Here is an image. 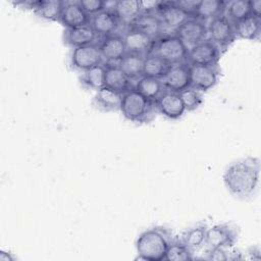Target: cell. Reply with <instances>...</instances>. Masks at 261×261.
<instances>
[{"mask_svg": "<svg viewBox=\"0 0 261 261\" xmlns=\"http://www.w3.org/2000/svg\"><path fill=\"white\" fill-rule=\"evenodd\" d=\"M222 178L225 188L233 197L241 200L251 199L259 188V158L249 156L231 162L225 168Z\"/></svg>", "mask_w": 261, "mask_h": 261, "instance_id": "cell-1", "label": "cell"}, {"mask_svg": "<svg viewBox=\"0 0 261 261\" xmlns=\"http://www.w3.org/2000/svg\"><path fill=\"white\" fill-rule=\"evenodd\" d=\"M174 239L172 231L161 225H155L142 231L136 240L138 259L145 261H162L167 249Z\"/></svg>", "mask_w": 261, "mask_h": 261, "instance_id": "cell-2", "label": "cell"}, {"mask_svg": "<svg viewBox=\"0 0 261 261\" xmlns=\"http://www.w3.org/2000/svg\"><path fill=\"white\" fill-rule=\"evenodd\" d=\"M119 111L125 119L139 124L152 122L158 112L155 102L143 96L135 88L122 95Z\"/></svg>", "mask_w": 261, "mask_h": 261, "instance_id": "cell-3", "label": "cell"}, {"mask_svg": "<svg viewBox=\"0 0 261 261\" xmlns=\"http://www.w3.org/2000/svg\"><path fill=\"white\" fill-rule=\"evenodd\" d=\"M190 48L174 33L164 34L154 42L152 53L160 56L171 65L188 62Z\"/></svg>", "mask_w": 261, "mask_h": 261, "instance_id": "cell-4", "label": "cell"}, {"mask_svg": "<svg viewBox=\"0 0 261 261\" xmlns=\"http://www.w3.org/2000/svg\"><path fill=\"white\" fill-rule=\"evenodd\" d=\"M208 39L213 41L224 53L236 41L233 22L225 15H219L207 22Z\"/></svg>", "mask_w": 261, "mask_h": 261, "instance_id": "cell-5", "label": "cell"}, {"mask_svg": "<svg viewBox=\"0 0 261 261\" xmlns=\"http://www.w3.org/2000/svg\"><path fill=\"white\" fill-rule=\"evenodd\" d=\"M103 63L104 60L100 52L99 42L72 48L70 50L68 64L69 67L74 71H79L81 73Z\"/></svg>", "mask_w": 261, "mask_h": 261, "instance_id": "cell-6", "label": "cell"}, {"mask_svg": "<svg viewBox=\"0 0 261 261\" xmlns=\"http://www.w3.org/2000/svg\"><path fill=\"white\" fill-rule=\"evenodd\" d=\"M240 236V229L231 223H217L207 229L206 244L208 249L232 248Z\"/></svg>", "mask_w": 261, "mask_h": 261, "instance_id": "cell-7", "label": "cell"}, {"mask_svg": "<svg viewBox=\"0 0 261 261\" xmlns=\"http://www.w3.org/2000/svg\"><path fill=\"white\" fill-rule=\"evenodd\" d=\"M222 54L213 41L206 39L190 48L188 63L190 65H218Z\"/></svg>", "mask_w": 261, "mask_h": 261, "instance_id": "cell-8", "label": "cell"}, {"mask_svg": "<svg viewBox=\"0 0 261 261\" xmlns=\"http://www.w3.org/2000/svg\"><path fill=\"white\" fill-rule=\"evenodd\" d=\"M219 76V65H191V87L202 93L213 89Z\"/></svg>", "mask_w": 261, "mask_h": 261, "instance_id": "cell-9", "label": "cell"}, {"mask_svg": "<svg viewBox=\"0 0 261 261\" xmlns=\"http://www.w3.org/2000/svg\"><path fill=\"white\" fill-rule=\"evenodd\" d=\"M173 33L179 37L189 48L208 39L207 22L196 17L189 18Z\"/></svg>", "mask_w": 261, "mask_h": 261, "instance_id": "cell-10", "label": "cell"}, {"mask_svg": "<svg viewBox=\"0 0 261 261\" xmlns=\"http://www.w3.org/2000/svg\"><path fill=\"white\" fill-rule=\"evenodd\" d=\"M156 12L161 18L165 30L172 31V33L192 17L188 12L181 9L175 1H159Z\"/></svg>", "mask_w": 261, "mask_h": 261, "instance_id": "cell-11", "label": "cell"}, {"mask_svg": "<svg viewBox=\"0 0 261 261\" xmlns=\"http://www.w3.org/2000/svg\"><path fill=\"white\" fill-rule=\"evenodd\" d=\"M161 81L166 91L182 92L191 87V65L188 62L172 65Z\"/></svg>", "mask_w": 261, "mask_h": 261, "instance_id": "cell-12", "label": "cell"}, {"mask_svg": "<svg viewBox=\"0 0 261 261\" xmlns=\"http://www.w3.org/2000/svg\"><path fill=\"white\" fill-rule=\"evenodd\" d=\"M99 48L104 62L118 63L126 53L123 35L119 33L100 39Z\"/></svg>", "mask_w": 261, "mask_h": 261, "instance_id": "cell-13", "label": "cell"}, {"mask_svg": "<svg viewBox=\"0 0 261 261\" xmlns=\"http://www.w3.org/2000/svg\"><path fill=\"white\" fill-rule=\"evenodd\" d=\"M155 104L157 111L171 120L179 119L186 112L185 105L178 93L165 91Z\"/></svg>", "mask_w": 261, "mask_h": 261, "instance_id": "cell-14", "label": "cell"}, {"mask_svg": "<svg viewBox=\"0 0 261 261\" xmlns=\"http://www.w3.org/2000/svg\"><path fill=\"white\" fill-rule=\"evenodd\" d=\"M89 15L79 1H64L59 22L64 29H71L91 23Z\"/></svg>", "mask_w": 261, "mask_h": 261, "instance_id": "cell-15", "label": "cell"}, {"mask_svg": "<svg viewBox=\"0 0 261 261\" xmlns=\"http://www.w3.org/2000/svg\"><path fill=\"white\" fill-rule=\"evenodd\" d=\"M98 39H100V37L90 23L82 27L64 29L62 35L63 43L71 49L98 43Z\"/></svg>", "mask_w": 261, "mask_h": 261, "instance_id": "cell-16", "label": "cell"}, {"mask_svg": "<svg viewBox=\"0 0 261 261\" xmlns=\"http://www.w3.org/2000/svg\"><path fill=\"white\" fill-rule=\"evenodd\" d=\"M105 68V81L104 86L116 91L123 95L129 90L135 88V83L132 82L126 74L122 71L118 63L104 62Z\"/></svg>", "mask_w": 261, "mask_h": 261, "instance_id": "cell-17", "label": "cell"}, {"mask_svg": "<svg viewBox=\"0 0 261 261\" xmlns=\"http://www.w3.org/2000/svg\"><path fill=\"white\" fill-rule=\"evenodd\" d=\"M122 35L127 53L146 56L151 52L155 41L143 32L128 27Z\"/></svg>", "mask_w": 261, "mask_h": 261, "instance_id": "cell-18", "label": "cell"}, {"mask_svg": "<svg viewBox=\"0 0 261 261\" xmlns=\"http://www.w3.org/2000/svg\"><path fill=\"white\" fill-rule=\"evenodd\" d=\"M129 27L143 32L154 41L166 33L165 27L157 12H142Z\"/></svg>", "mask_w": 261, "mask_h": 261, "instance_id": "cell-19", "label": "cell"}, {"mask_svg": "<svg viewBox=\"0 0 261 261\" xmlns=\"http://www.w3.org/2000/svg\"><path fill=\"white\" fill-rule=\"evenodd\" d=\"M100 39L117 33L120 22L112 9H104L91 17V23Z\"/></svg>", "mask_w": 261, "mask_h": 261, "instance_id": "cell-20", "label": "cell"}, {"mask_svg": "<svg viewBox=\"0 0 261 261\" xmlns=\"http://www.w3.org/2000/svg\"><path fill=\"white\" fill-rule=\"evenodd\" d=\"M122 95L104 86L95 91L92 104L99 111L112 112L120 110Z\"/></svg>", "mask_w": 261, "mask_h": 261, "instance_id": "cell-21", "label": "cell"}, {"mask_svg": "<svg viewBox=\"0 0 261 261\" xmlns=\"http://www.w3.org/2000/svg\"><path fill=\"white\" fill-rule=\"evenodd\" d=\"M120 24L129 27L142 13V1L140 0H120L115 1L112 8Z\"/></svg>", "mask_w": 261, "mask_h": 261, "instance_id": "cell-22", "label": "cell"}, {"mask_svg": "<svg viewBox=\"0 0 261 261\" xmlns=\"http://www.w3.org/2000/svg\"><path fill=\"white\" fill-rule=\"evenodd\" d=\"M207 229L208 225L205 222H198L187 228L179 239L192 253H195L205 246Z\"/></svg>", "mask_w": 261, "mask_h": 261, "instance_id": "cell-23", "label": "cell"}, {"mask_svg": "<svg viewBox=\"0 0 261 261\" xmlns=\"http://www.w3.org/2000/svg\"><path fill=\"white\" fill-rule=\"evenodd\" d=\"M237 38L248 41H259L261 37V17L250 15L233 23Z\"/></svg>", "mask_w": 261, "mask_h": 261, "instance_id": "cell-24", "label": "cell"}, {"mask_svg": "<svg viewBox=\"0 0 261 261\" xmlns=\"http://www.w3.org/2000/svg\"><path fill=\"white\" fill-rule=\"evenodd\" d=\"M144 59L145 56L143 55L126 52L118 62V65L126 76L132 82L136 83L144 75Z\"/></svg>", "mask_w": 261, "mask_h": 261, "instance_id": "cell-25", "label": "cell"}, {"mask_svg": "<svg viewBox=\"0 0 261 261\" xmlns=\"http://www.w3.org/2000/svg\"><path fill=\"white\" fill-rule=\"evenodd\" d=\"M227 1L225 0H200L194 17L205 22L225 13Z\"/></svg>", "mask_w": 261, "mask_h": 261, "instance_id": "cell-26", "label": "cell"}, {"mask_svg": "<svg viewBox=\"0 0 261 261\" xmlns=\"http://www.w3.org/2000/svg\"><path fill=\"white\" fill-rule=\"evenodd\" d=\"M172 65L160 56L150 52L144 59V75L162 80Z\"/></svg>", "mask_w": 261, "mask_h": 261, "instance_id": "cell-27", "label": "cell"}, {"mask_svg": "<svg viewBox=\"0 0 261 261\" xmlns=\"http://www.w3.org/2000/svg\"><path fill=\"white\" fill-rule=\"evenodd\" d=\"M135 89L146 98L156 102L158 98L166 91L161 80L143 75L135 83Z\"/></svg>", "mask_w": 261, "mask_h": 261, "instance_id": "cell-28", "label": "cell"}, {"mask_svg": "<svg viewBox=\"0 0 261 261\" xmlns=\"http://www.w3.org/2000/svg\"><path fill=\"white\" fill-rule=\"evenodd\" d=\"M63 4L64 0H39L33 12L45 20L59 22Z\"/></svg>", "mask_w": 261, "mask_h": 261, "instance_id": "cell-29", "label": "cell"}, {"mask_svg": "<svg viewBox=\"0 0 261 261\" xmlns=\"http://www.w3.org/2000/svg\"><path fill=\"white\" fill-rule=\"evenodd\" d=\"M80 84L87 90L97 91L104 87L105 81V68L104 63L93 68H90L84 72H81L79 76Z\"/></svg>", "mask_w": 261, "mask_h": 261, "instance_id": "cell-30", "label": "cell"}, {"mask_svg": "<svg viewBox=\"0 0 261 261\" xmlns=\"http://www.w3.org/2000/svg\"><path fill=\"white\" fill-rule=\"evenodd\" d=\"M233 23L252 15L251 0L227 1L224 13Z\"/></svg>", "mask_w": 261, "mask_h": 261, "instance_id": "cell-31", "label": "cell"}, {"mask_svg": "<svg viewBox=\"0 0 261 261\" xmlns=\"http://www.w3.org/2000/svg\"><path fill=\"white\" fill-rule=\"evenodd\" d=\"M195 259L194 253H192L188 247L180 241L179 238L174 237L170 243L165 259L166 261H188Z\"/></svg>", "mask_w": 261, "mask_h": 261, "instance_id": "cell-32", "label": "cell"}, {"mask_svg": "<svg viewBox=\"0 0 261 261\" xmlns=\"http://www.w3.org/2000/svg\"><path fill=\"white\" fill-rule=\"evenodd\" d=\"M178 94L182 100L186 111L188 112L197 110L203 103V93L193 87H190Z\"/></svg>", "mask_w": 261, "mask_h": 261, "instance_id": "cell-33", "label": "cell"}, {"mask_svg": "<svg viewBox=\"0 0 261 261\" xmlns=\"http://www.w3.org/2000/svg\"><path fill=\"white\" fill-rule=\"evenodd\" d=\"M80 3L85 11L91 16L106 9V1L103 0H80Z\"/></svg>", "mask_w": 261, "mask_h": 261, "instance_id": "cell-34", "label": "cell"}, {"mask_svg": "<svg viewBox=\"0 0 261 261\" xmlns=\"http://www.w3.org/2000/svg\"><path fill=\"white\" fill-rule=\"evenodd\" d=\"M205 258L213 261L229 260V251H227V249H224V248L208 249Z\"/></svg>", "mask_w": 261, "mask_h": 261, "instance_id": "cell-35", "label": "cell"}, {"mask_svg": "<svg viewBox=\"0 0 261 261\" xmlns=\"http://www.w3.org/2000/svg\"><path fill=\"white\" fill-rule=\"evenodd\" d=\"M199 1L200 0H176L175 3L186 12H188L192 17H194Z\"/></svg>", "mask_w": 261, "mask_h": 261, "instance_id": "cell-36", "label": "cell"}, {"mask_svg": "<svg viewBox=\"0 0 261 261\" xmlns=\"http://www.w3.org/2000/svg\"><path fill=\"white\" fill-rule=\"evenodd\" d=\"M252 14L261 17V0H251Z\"/></svg>", "mask_w": 261, "mask_h": 261, "instance_id": "cell-37", "label": "cell"}, {"mask_svg": "<svg viewBox=\"0 0 261 261\" xmlns=\"http://www.w3.org/2000/svg\"><path fill=\"white\" fill-rule=\"evenodd\" d=\"M248 254L250 255V259L253 260H260L261 259V254H260V249L258 246L256 247H251L248 251Z\"/></svg>", "mask_w": 261, "mask_h": 261, "instance_id": "cell-38", "label": "cell"}, {"mask_svg": "<svg viewBox=\"0 0 261 261\" xmlns=\"http://www.w3.org/2000/svg\"><path fill=\"white\" fill-rule=\"evenodd\" d=\"M16 260V257L9 252L1 251L0 252V261H14Z\"/></svg>", "mask_w": 261, "mask_h": 261, "instance_id": "cell-39", "label": "cell"}]
</instances>
